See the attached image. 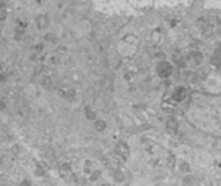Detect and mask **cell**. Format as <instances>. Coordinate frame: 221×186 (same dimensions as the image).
Returning a JSON list of instances; mask_svg holds the SVG:
<instances>
[{
    "label": "cell",
    "instance_id": "6da1fadb",
    "mask_svg": "<svg viewBox=\"0 0 221 186\" xmlns=\"http://www.w3.org/2000/svg\"><path fill=\"white\" fill-rule=\"evenodd\" d=\"M115 154L120 158V159H127L129 155V147L126 142H118L115 146Z\"/></svg>",
    "mask_w": 221,
    "mask_h": 186
}]
</instances>
